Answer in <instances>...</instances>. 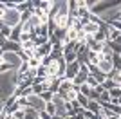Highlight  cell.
Returning a JSON list of instances; mask_svg holds the SVG:
<instances>
[{
  "label": "cell",
  "mask_w": 121,
  "mask_h": 119,
  "mask_svg": "<svg viewBox=\"0 0 121 119\" xmlns=\"http://www.w3.org/2000/svg\"><path fill=\"white\" fill-rule=\"evenodd\" d=\"M45 112L51 115V117H54V115H56V106H54V103H52V101L45 103Z\"/></svg>",
  "instance_id": "cell-5"
},
{
  "label": "cell",
  "mask_w": 121,
  "mask_h": 119,
  "mask_svg": "<svg viewBox=\"0 0 121 119\" xmlns=\"http://www.w3.org/2000/svg\"><path fill=\"white\" fill-rule=\"evenodd\" d=\"M24 112H25V117H24V119H38V112H36V110H33V108H24Z\"/></svg>",
  "instance_id": "cell-6"
},
{
  "label": "cell",
  "mask_w": 121,
  "mask_h": 119,
  "mask_svg": "<svg viewBox=\"0 0 121 119\" xmlns=\"http://www.w3.org/2000/svg\"><path fill=\"white\" fill-rule=\"evenodd\" d=\"M38 117H40V119H52V117H51V115H49V114L45 112V110H42V112H38Z\"/></svg>",
  "instance_id": "cell-7"
},
{
  "label": "cell",
  "mask_w": 121,
  "mask_h": 119,
  "mask_svg": "<svg viewBox=\"0 0 121 119\" xmlns=\"http://www.w3.org/2000/svg\"><path fill=\"white\" fill-rule=\"evenodd\" d=\"M96 67L103 76H107V74H110L112 70H114V61H112V58H101V61L96 65Z\"/></svg>",
  "instance_id": "cell-4"
},
{
  "label": "cell",
  "mask_w": 121,
  "mask_h": 119,
  "mask_svg": "<svg viewBox=\"0 0 121 119\" xmlns=\"http://www.w3.org/2000/svg\"><path fill=\"white\" fill-rule=\"evenodd\" d=\"M0 119H5V114H4V112H0Z\"/></svg>",
  "instance_id": "cell-8"
},
{
  "label": "cell",
  "mask_w": 121,
  "mask_h": 119,
  "mask_svg": "<svg viewBox=\"0 0 121 119\" xmlns=\"http://www.w3.org/2000/svg\"><path fill=\"white\" fill-rule=\"evenodd\" d=\"M27 108H33L36 112H42L45 110V101L40 98V96H27Z\"/></svg>",
  "instance_id": "cell-3"
},
{
  "label": "cell",
  "mask_w": 121,
  "mask_h": 119,
  "mask_svg": "<svg viewBox=\"0 0 121 119\" xmlns=\"http://www.w3.org/2000/svg\"><path fill=\"white\" fill-rule=\"evenodd\" d=\"M80 70H81V61H80V60H76V61H72V63H67L65 65V76H63V78L72 81V79L78 76Z\"/></svg>",
  "instance_id": "cell-2"
},
{
  "label": "cell",
  "mask_w": 121,
  "mask_h": 119,
  "mask_svg": "<svg viewBox=\"0 0 121 119\" xmlns=\"http://www.w3.org/2000/svg\"><path fill=\"white\" fill-rule=\"evenodd\" d=\"M2 24H4L5 27H11V29L18 27V25L22 24V13L16 9V7H15V9H7L4 20H2Z\"/></svg>",
  "instance_id": "cell-1"
}]
</instances>
